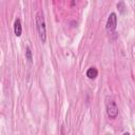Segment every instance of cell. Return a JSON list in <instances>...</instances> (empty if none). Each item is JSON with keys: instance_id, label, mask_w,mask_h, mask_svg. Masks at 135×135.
I'll return each mask as SVG.
<instances>
[{"instance_id": "5", "label": "cell", "mask_w": 135, "mask_h": 135, "mask_svg": "<svg viewBox=\"0 0 135 135\" xmlns=\"http://www.w3.org/2000/svg\"><path fill=\"white\" fill-rule=\"evenodd\" d=\"M97 75H98V71H97L96 68L92 66V68L88 69V71H86V76H88L90 79H94V78H96Z\"/></svg>"}, {"instance_id": "1", "label": "cell", "mask_w": 135, "mask_h": 135, "mask_svg": "<svg viewBox=\"0 0 135 135\" xmlns=\"http://www.w3.org/2000/svg\"><path fill=\"white\" fill-rule=\"evenodd\" d=\"M36 25H37V31L40 37V40L42 43L46 41V26H45V20L43 13L41 11H38L36 13Z\"/></svg>"}, {"instance_id": "3", "label": "cell", "mask_w": 135, "mask_h": 135, "mask_svg": "<svg viewBox=\"0 0 135 135\" xmlns=\"http://www.w3.org/2000/svg\"><path fill=\"white\" fill-rule=\"evenodd\" d=\"M117 26V16L115 13H111L108 17L107 23H105V28L108 32H114Z\"/></svg>"}, {"instance_id": "7", "label": "cell", "mask_w": 135, "mask_h": 135, "mask_svg": "<svg viewBox=\"0 0 135 135\" xmlns=\"http://www.w3.org/2000/svg\"><path fill=\"white\" fill-rule=\"evenodd\" d=\"M117 8H119V11L122 13V12H123V8H126V7H124V3H123V2H118V3H117Z\"/></svg>"}, {"instance_id": "6", "label": "cell", "mask_w": 135, "mask_h": 135, "mask_svg": "<svg viewBox=\"0 0 135 135\" xmlns=\"http://www.w3.org/2000/svg\"><path fill=\"white\" fill-rule=\"evenodd\" d=\"M25 58L28 60V62H33V55H32V51H31L30 46H26V50H25Z\"/></svg>"}, {"instance_id": "2", "label": "cell", "mask_w": 135, "mask_h": 135, "mask_svg": "<svg viewBox=\"0 0 135 135\" xmlns=\"http://www.w3.org/2000/svg\"><path fill=\"white\" fill-rule=\"evenodd\" d=\"M105 110H107V114L110 118H116L118 115V107L116 104V102L113 99H110L107 101L105 104Z\"/></svg>"}, {"instance_id": "8", "label": "cell", "mask_w": 135, "mask_h": 135, "mask_svg": "<svg viewBox=\"0 0 135 135\" xmlns=\"http://www.w3.org/2000/svg\"><path fill=\"white\" fill-rule=\"evenodd\" d=\"M122 135H130V134H129V133H123Z\"/></svg>"}, {"instance_id": "4", "label": "cell", "mask_w": 135, "mask_h": 135, "mask_svg": "<svg viewBox=\"0 0 135 135\" xmlns=\"http://www.w3.org/2000/svg\"><path fill=\"white\" fill-rule=\"evenodd\" d=\"M14 33L17 37H20L21 36V33H22V25H21V20L19 18H17L14 22Z\"/></svg>"}]
</instances>
